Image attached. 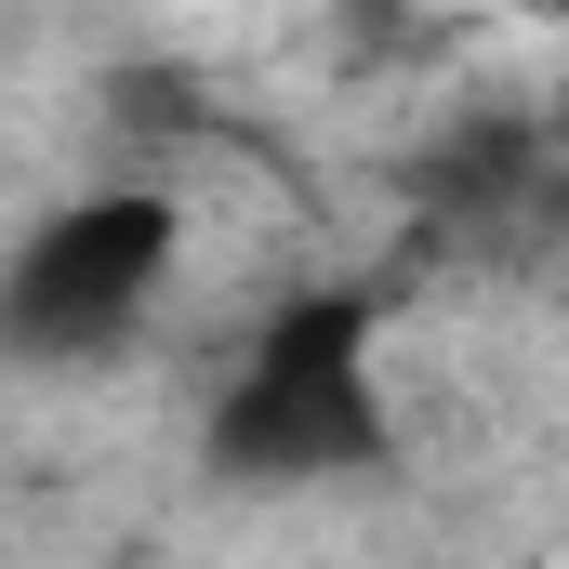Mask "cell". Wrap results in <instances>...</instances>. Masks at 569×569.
<instances>
[{"mask_svg": "<svg viewBox=\"0 0 569 569\" xmlns=\"http://www.w3.org/2000/svg\"><path fill=\"white\" fill-rule=\"evenodd\" d=\"M503 13H557V27H569V0H503Z\"/></svg>", "mask_w": 569, "mask_h": 569, "instance_id": "3", "label": "cell"}, {"mask_svg": "<svg viewBox=\"0 0 569 569\" xmlns=\"http://www.w3.org/2000/svg\"><path fill=\"white\" fill-rule=\"evenodd\" d=\"M172 266H186V212L159 186H80L67 212L27 226V252L0 279V331L27 371H93L159 318Z\"/></svg>", "mask_w": 569, "mask_h": 569, "instance_id": "2", "label": "cell"}, {"mask_svg": "<svg viewBox=\"0 0 569 569\" xmlns=\"http://www.w3.org/2000/svg\"><path fill=\"white\" fill-rule=\"evenodd\" d=\"M212 477L239 490H318V477H371L385 463V345L358 291H291L279 318L226 358L212 385Z\"/></svg>", "mask_w": 569, "mask_h": 569, "instance_id": "1", "label": "cell"}]
</instances>
